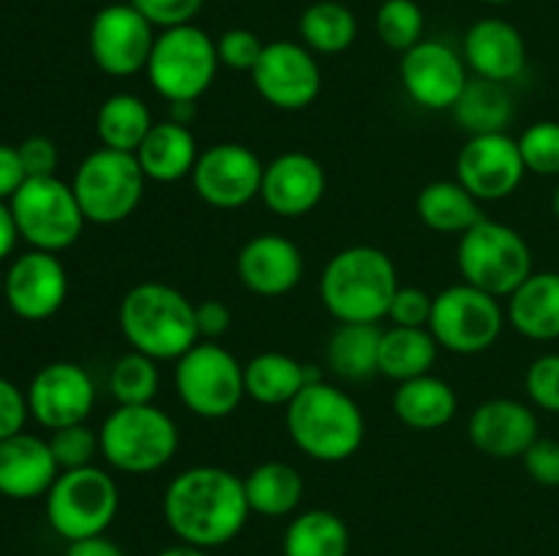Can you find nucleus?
<instances>
[{
    "mask_svg": "<svg viewBox=\"0 0 559 556\" xmlns=\"http://www.w3.org/2000/svg\"><path fill=\"white\" fill-rule=\"evenodd\" d=\"M162 512L178 543L205 551L233 543L251 516L243 478L213 463L175 474L164 491Z\"/></svg>",
    "mask_w": 559,
    "mask_h": 556,
    "instance_id": "nucleus-1",
    "label": "nucleus"
},
{
    "mask_svg": "<svg viewBox=\"0 0 559 556\" xmlns=\"http://www.w3.org/2000/svg\"><path fill=\"white\" fill-rule=\"evenodd\" d=\"M284 420L295 447L320 463L347 461L366 439V418L358 401L325 379L306 385L287 403Z\"/></svg>",
    "mask_w": 559,
    "mask_h": 556,
    "instance_id": "nucleus-2",
    "label": "nucleus"
},
{
    "mask_svg": "<svg viewBox=\"0 0 559 556\" xmlns=\"http://www.w3.org/2000/svg\"><path fill=\"white\" fill-rule=\"evenodd\" d=\"M399 289V273L391 256L374 245H349L328 259L320 276V298L338 322L377 325Z\"/></svg>",
    "mask_w": 559,
    "mask_h": 556,
    "instance_id": "nucleus-3",
    "label": "nucleus"
},
{
    "mask_svg": "<svg viewBox=\"0 0 559 556\" xmlns=\"http://www.w3.org/2000/svg\"><path fill=\"white\" fill-rule=\"evenodd\" d=\"M118 325L134 352L158 360H178L197 341L194 303L164 281H142L123 294Z\"/></svg>",
    "mask_w": 559,
    "mask_h": 556,
    "instance_id": "nucleus-4",
    "label": "nucleus"
},
{
    "mask_svg": "<svg viewBox=\"0 0 559 556\" xmlns=\"http://www.w3.org/2000/svg\"><path fill=\"white\" fill-rule=\"evenodd\" d=\"M102 456L118 472L151 474L178 452V425L156 403L115 407L98 428Z\"/></svg>",
    "mask_w": 559,
    "mask_h": 556,
    "instance_id": "nucleus-5",
    "label": "nucleus"
},
{
    "mask_svg": "<svg viewBox=\"0 0 559 556\" xmlns=\"http://www.w3.org/2000/svg\"><path fill=\"white\" fill-rule=\"evenodd\" d=\"M459 273L491 298H511L533 276V251L513 227L480 218L459 238Z\"/></svg>",
    "mask_w": 559,
    "mask_h": 556,
    "instance_id": "nucleus-6",
    "label": "nucleus"
},
{
    "mask_svg": "<svg viewBox=\"0 0 559 556\" xmlns=\"http://www.w3.org/2000/svg\"><path fill=\"white\" fill-rule=\"evenodd\" d=\"M216 41L194 22L167 27L156 36L145 71L153 90L167 104L200 101L218 71Z\"/></svg>",
    "mask_w": 559,
    "mask_h": 556,
    "instance_id": "nucleus-7",
    "label": "nucleus"
},
{
    "mask_svg": "<svg viewBox=\"0 0 559 556\" xmlns=\"http://www.w3.org/2000/svg\"><path fill=\"white\" fill-rule=\"evenodd\" d=\"M145 183L147 178L134 153L98 147L82 158L71 189H74L85 221L112 227L134 216L145 194Z\"/></svg>",
    "mask_w": 559,
    "mask_h": 556,
    "instance_id": "nucleus-8",
    "label": "nucleus"
},
{
    "mask_svg": "<svg viewBox=\"0 0 559 556\" xmlns=\"http://www.w3.org/2000/svg\"><path fill=\"white\" fill-rule=\"evenodd\" d=\"M47 521L58 537L85 540L112 527L120 507V491L112 474L98 467L66 469L47 491Z\"/></svg>",
    "mask_w": 559,
    "mask_h": 556,
    "instance_id": "nucleus-9",
    "label": "nucleus"
},
{
    "mask_svg": "<svg viewBox=\"0 0 559 556\" xmlns=\"http://www.w3.org/2000/svg\"><path fill=\"white\" fill-rule=\"evenodd\" d=\"M175 390L180 403L202 420H224L246 398L243 365L216 341H197L175 360Z\"/></svg>",
    "mask_w": 559,
    "mask_h": 556,
    "instance_id": "nucleus-10",
    "label": "nucleus"
},
{
    "mask_svg": "<svg viewBox=\"0 0 559 556\" xmlns=\"http://www.w3.org/2000/svg\"><path fill=\"white\" fill-rule=\"evenodd\" d=\"M16 232L36 251L71 249L80 240L85 216L76 202L71 183H63L58 174L52 178H27L9 200Z\"/></svg>",
    "mask_w": 559,
    "mask_h": 556,
    "instance_id": "nucleus-11",
    "label": "nucleus"
},
{
    "mask_svg": "<svg viewBox=\"0 0 559 556\" xmlns=\"http://www.w3.org/2000/svg\"><path fill=\"white\" fill-rule=\"evenodd\" d=\"M506 322L500 300L462 281L435 294L429 333L448 352L478 354L495 347Z\"/></svg>",
    "mask_w": 559,
    "mask_h": 556,
    "instance_id": "nucleus-12",
    "label": "nucleus"
},
{
    "mask_svg": "<svg viewBox=\"0 0 559 556\" xmlns=\"http://www.w3.org/2000/svg\"><path fill=\"white\" fill-rule=\"evenodd\" d=\"M254 90L282 112L311 107L322 90V71L314 52L298 41L265 44L254 71Z\"/></svg>",
    "mask_w": 559,
    "mask_h": 556,
    "instance_id": "nucleus-13",
    "label": "nucleus"
},
{
    "mask_svg": "<svg viewBox=\"0 0 559 556\" xmlns=\"http://www.w3.org/2000/svg\"><path fill=\"white\" fill-rule=\"evenodd\" d=\"M262 174L265 164L251 147L238 142H218L200 153L191 169V183L205 205L235 210L260 196Z\"/></svg>",
    "mask_w": 559,
    "mask_h": 556,
    "instance_id": "nucleus-14",
    "label": "nucleus"
},
{
    "mask_svg": "<svg viewBox=\"0 0 559 556\" xmlns=\"http://www.w3.org/2000/svg\"><path fill=\"white\" fill-rule=\"evenodd\" d=\"M153 41V25L131 3L104 5L87 31L93 63L109 76H134L145 71Z\"/></svg>",
    "mask_w": 559,
    "mask_h": 556,
    "instance_id": "nucleus-15",
    "label": "nucleus"
},
{
    "mask_svg": "<svg viewBox=\"0 0 559 556\" xmlns=\"http://www.w3.org/2000/svg\"><path fill=\"white\" fill-rule=\"evenodd\" d=\"M402 87L418 107L445 112L462 96L469 82L467 63L456 49L437 38H424L402 55L399 63Z\"/></svg>",
    "mask_w": 559,
    "mask_h": 556,
    "instance_id": "nucleus-16",
    "label": "nucleus"
},
{
    "mask_svg": "<svg viewBox=\"0 0 559 556\" xmlns=\"http://www.w3.org/2000/svg\"><path fill=\"white\" fill-rule=\"evenodd\" d=\"M527 167L522 161L519 140L502 134L469 136L456 158V180L478 202H497L522 185Z\"/></svg>",
    "mask_w": 559,
    "mask_h": 556,
    "instance_id": "nucleus-17",
    "label": "nucleus"
},
{
    "mask_svg": "<svg viewBox=\"0 0 559 556\" xmlns=\"http://www.w3.org/2000/svg\"><path fill=\"white\" fill-rule=\"evenodd\" d=\"M31 418L47 431L85 423L96 407V385L80 363L55 360L36 371L27 387Z\"/></svg>",
    "mask_w": 559,
    "mask_h": 556,
    "instance_id": "nucleus-18",
    "label": "nucleus"
},
{
    "mask_svg": "<svg viewBox=\"0 0 559 556\" xmlns=\"http://www.w3.org/2000/svg\"><path fill=\"white\" fill-rule=\"evenodd\" d=\"M69 294V276L58 254L27 251L11 262L3 278V298L9 309L25 322H44L60 311Z\"/></svg>",
    "mask_w": 559,
    "mask_h": 556,
    "instance_id": "nucleus-19",
    "label": "nucleus"
},
{
    "mask_svg": "<svg viewBox=\"0 0 559 556\" xmlns=\"http://www.w3.org/2000/svg\"><path fill=\"white\" fill-rule=\"evenodd\" d=\"M328 189L325 169L304 150H287L265 164L260 196L271 213L282 218H300L314 210Z\"/></svg>",
    "mask_w": 559,
    "mask_h": 556,
    "instance_id": "nucleus-20",
    "label": "nucleus"
},
{
    "mask_svg": "<svg viewBox=\"0 0 559 556\" xmlns=\"http://www.w3.org/2000/svg\"><path fill=\"white\" fill-rule=\"evenodd\" d=\"M467 434L484 456L511 461L538 439V418L516 398H489L469 414Z\"/></svg>",
    "mask_w": 559,
    "mask_h": 556,
    "instance_id": "nucleus-21",
    "label": "nucleus"
},
{
    "mask_svg": "<svg viewBox=\"0 0 559 556\" xmlns=\"http://www.w3.org/2000/svg\"><path fill=\"white\" fill-rule=\"evenodd\" d=\"M304 254L289 238L262 232L246 240L238 254V278L260 298H282L304 278Z\"/></svg>",
    "mask_w": 559,
    "mask_h": 556,
    "instance_id": "nucleus-22",
    "label": "nucleus"
},
{
    "mask_svg": "<svg viewBox=\"0 0 559 556\" xmlns=\"http://www.w3.org/2000/svg\"><path fill=\"white\" fill-rule=\"evenodd\" d=\"M464 63L480 80L508 85L519 80L527 65V44L508 20L486 16L475 22L464 36Z\"/></svg>",
    "mask_w": 559,
    "mask_h": 556,
    "instance_id": "nucleus-23",
    "label": "nucleus"
},
{
    "mask_svg": "<svg viewBox=\"0 0 559 556\" xmlns=\"http://www.w3.org/2000/svg\"><path fill=\"white\" fill-rule=\"evenodd\" d=\"M60 467L49 439L33 434H14L0 442V494L25 501L47 496L58 480Z\"/></svg>",
    "mask_w": 559,
    "mask_h": 556,
    "instance_id": "nucleus-24",
    "label": "nucleus"
},
{
    "mask_svg": "<svg viewBox=\"0 0 559 556\" xmlns=\"http://www.w3.org/2000/svg\"><path fill=\"white\" fill-rule=\"evenodd\" d=\"M134 156L147 180H153V183H178V180L191 178V169L200 158V147H197L189 125L162 120V123H153V129L147 131Z\"/></svg>",
    "mask_w": 559,
    "mask_h": 556,
    "instance_id": "nucleus-25",
    "label": "nucleus"
},
{
    "mask_svg": "<svg viewBox=\"0 0 559 556\" xmlns=\"http://www.w3.org/2000/svg\"><path fill=\"white\" fill-rule=\"evenodd\" d=\"M506 319L533 341L559 338V273H533L508 298Z\"/></svg>",
    "mask_w": 559,
    "mask_h": 556,
    "instance_id": "nucleus-26",
    "label": "nucleus"
},
{
    "mask_svg": "<svg viewBox=\"0 0 559 556\" xmlns=\"http://www.w3.org/2000/svg\"><path fill=\"white\" fill-rule=\"evenodd\" d=\"M456 390L435 374L399 382L393 392V412L407 428L437 431L456 418Z\"/></svg>",
    "mask_w": 559,
    "mask_h": 556,
    "instance_id": "nucleus-27",
    "label": "nucleus"
},
{
    "mask_svg": "<svg viewBox=\"0 0 559 556\" xmlns=\"http://www.w3.org/2000/svg\"><path fill=\"white\" fill-rule=\"evenodd\" d=\"M249 510L262 518H287L304 501V474L287 461H262L243 478Z\"/></svg>",
    "mask_w": 559,
    "mask_h": 556,
    "instance_id": "nucleus-28",
    "label": "nucleus"
},
{
    "mask_svg": "<svg viewBox=\"0 0 559 556\" xmlns=\"http://www.w3.org/2000/svg\"><path fill=\"white\" fill-rule=\"evenodd\" d=\"M380 325H364V322H338L328 341L325 360L328 368L347 382H364L380 374Z\"/></svg>",
    "mask_w": 559,
    "mask_h": 556,
    "instance_id": "nucleus-29",
    "label": "nucleus"
},
{
    "mask_svg": "<svg viewBox=\"0 0 559 556\" xmlns=\"http://www.w3.org/2000/svg\"><path fill=\"white\" fill-rule=\"evenodd\" d=\"M246 396L262 407H287L309 382L306 363L284 352H260L243 365Z\"/></svg>",
    "mask_w": 559,
    "mask_h": 556,
    "instance_id": "nucleus-30",
    "label": "nucleus"
},
{
    "mask_svg": "<svg viewBox=\"0 0 559 556\" xmlns=\"http://www.w3.org/2000/svg\"><path fill=\"white\" fill-rule=\"evenodd\" d=\"M451 112L469 136L502 134L513 120V96L502 82L475 76L464 85Z\"/></svg>",
    "mask_w": 559,
    "mask_h": 556,
    "instance_id": "nucleus-31",
    "label": "nucleus"
},
{
    "mask_svg": "<svg viewBox=\"0 0 559 556\" xmlns=\"http://www.w3.org/2000/svg\"><path fill=\"white\" fill-rule=\"evenodd\" d=\"M418 216L435 232L462 238L469 227L484 218V213H480V202L459 180H435L420 189Z\"/></svg>",
    "mask_w": 559,
    "mask_h": 556,
    "instance_id": "nucleus-32",
    "label": "nucleus"
},
{
    "mask_svg": "<svg viewBox=\"0 0 559 556\" xmlns=\"http://www.w3.org/2000/svg\"><path fill=\"white\" fill-rule=\"evenodd\" d=\"M284 556H349V529L331 510H304L289 521L282 540Z\"/></svg>",
    "mask_w": 559,
    "mask_h": 556,
    "instance_id": "nucleus-33",
    "label": "nucleus"
},
{
    "mask_svg": "<svg viewBox=\"0 0 559 556\" xmlns=\"http://www.w3.org/2000/svg\"><path fill=\"white\" fill-rule=\"evenodd\" d=\"M440 343L429 327H396L382 330L380 341V374L393 382H407L415 376L431 374Z\"/></svg>",
    "mask_w": 559,
    "mask_h": 556,
    "instance_id": "nucleus-34",
    "label": "nucleus"
},
{
    "mask_svg": "<svg viewBox=\"0 0 559 556\" xmlns=\"http://www.w3.org/2000/svg\"><path fill=\"white\" fill-rule=\"evenodd\" d=\"M151 129V109L134 93H115V96L104 98L96 112L98 142L109 150L136 153Z\"/></svg>",
    "mask_w": 559,
    "mask_h": 556,
    "instance_id": "nucleus-35",
    "label": "nucleus"
},
{
    "mask_svg": "<svg viewBox=\"0 0 559 556\" xmlns=\"http://www.w3.org/2000/svg\"><path fill=\"white\" fill-rule=\"evenodd\" d=\"M298 31L311 52L338 55L358 38V20L338 0H317L300 14Z\"/></svg>",
    "mask_w": 559,
    "mask_h": 556,
    "instance_id": "nucleus-36",
    "label": "nucleus"
},
{
    "mask_svg": "<svg viewBox=\"0 0 559 556\" xmlns=\"http://www.w3.org/2000/svg\"><path fill=\"white\" fill-rule=\"evenodd\" d=\"M162 387L158 360L142 352H126L109 368V392L118 407H134V403H153Z\"/></svg>",
    "mask_w": 559,
    "mask_h": 556,
    "instance_id": "nucleus-37",
    "label": "nucleus"
},
{
    "mask_svg": "<svg viewBox=\"0 0 559 556\" xmlns=\"http://www.w3.org/2000/svg\"><path fill=\"white\" fill-rule=\"evenodd\" d=\"M374 25L380 41L402 55L418 41H424V11L415 0H385L377 9Z\"/></svg>",
    "mask_w": 559,
    "mask_h": 556,
    "instance_id": "nucleus-38",
    "label": "nucleus"
},
{
    "mask_svg": "<svg viewBox=\"0 0 559 556\" xmlns=\"http://www.w3.org/2000/svg\"><path fill=\"white\" fill-rule=\"evenodd\" d=\"M519 150L527 172L540 178L559 174V123L557 120H538L527 125L519 136Z\"/></svg>",
    "mask_w": 559,
    "mask_h": 556,
    "instance_id": "nucleus-39",
    "label": "nucleus"
},
{
    "mask_svg": "<svg viewBox=\"0 0 559 556\" xmlns=\"http://www.w3.org/2000/svg\"><path fill=\"white\" fill-rule=\"evenodd\" d=\"M49 447H52L60 472H66V469L91 467L93 458L102 452V439H98V431L87 428L85 423H76L52 431Z\"/></svg>",
    "mask_w": 559,
    "mask_h": 556,
    "instance_id": "nucleus-40",
    "label": "nucleus"
},
{
    "mask_svg": "<svg viewBox=\"0 0 559 556\" xmlns=\"http://www.w3.org/2000/svg\"><path fill=\"white\" fill-rule=\"evenodd\" d=\"M530 401L544 412L559 414V352L540 354L530 363L527 376H524Z\"/></svg>",
    "mask_w": 559,
    "mask_h": 556,
    "instance_id": "nucleus-41",
    "label": "nucleus"
},
{
    "mask_svg": "<svg viewBox=\"0 0 559 556\" xmlns=\"http://www.w3.org/2000/svg\"><path fill=\"white\" fill-rule=\"evenodd\" d=\"M262 49L265 44L260 41L254 31L249 27H229L218 36L216 41V52H218V63L227 65L233 71H254L257 60H260Z\"/></svg>",
    "mask_w": 559,
    "mask_h": 556,
    "instance_id": "nucleus-42",
    "label": "nucleus"
},
{
    "mask_svg": "<svg viewBox=\"0 0 559 556\" xmlns=\"http://www.w3.org/2000/svg\"><path fill=\"white\" fill-rule=\"evenodd\" d=\"M435 298L420 287H399L388 309V319L396 327H429Z\"/></svg>",
    "mask_w": 559,
    "mask_h": 556,
    "instance_id": "nucleus-43",
    "label": "nucleus"
},
{
    "mask_svg": "<svg viewBox=\"0 0 559 556\" xmlns=\"http://www.w3.org/2000/svg\"><path fill=\"white\" fill-rule=\"evenodd\" d=\"M153 27H178L189 25L200 9L205 5V0H129Z\"/></svg>",
    "mask_w": 559,
    "mask_h": 556,
    "instance_id": "nucleus-44",
    "label": "nucleus"
},
{
    "mask_svg": "<svg viewBox=\"0 0 559 556\" xmlns=\"http://www.w3.org/2000/svg\"><path fill=\"white\" fill-rule=\"evenodd\" d=\"M530 478L546 488H559V439L538 436L522 456Z\"/></svg>",
    "mask_w": 559,
    "mask_h": 556,
    "instance_id": "nucleus-45",
    "label": "nucleus"
},
{
    "mask_svg": "<svg viewBox=\"0 0 559 556\" xmlns=\"http://www.w3.org/2000/svg\"><path fill=\"white\" fill-rule=\"evenodd\" d=\"M27 414H31L27 392H22L14 382L0 376V442L14 434H22L27 423Z\"/></svg>",
    "mask_w": 559,
    "mask_h": 556,
    "instance_id": "nucleus-46",
    "label": "nucleus"
},
{
    "mask_svg": "<svg viewBox=\"0 0 559 556\" xmlns=\"http://www.w3.org/2000/svg\"><path fill=\"white\" fill-rule=\"evenodd\" d=\"M16 150H20L22 167H25L27 178H52L55 169H58V145H55L49 136H27Z\"/></svg>",
    "mask_w": 559,
    "mask_h": 556,
    "instance_id": "nucleus-47",
    "label": "nucleus"
},
{
    "mask_svg": "<svg viewBox=\"0 0 559 556\" xmlns=\"http://www.w3.org/2000/svg\"><path fill=\"white\" fill-rule=\"evenodd\" d=\"M194 319L200 341H218L229 330L233 314H229L222 300H202V303L194 305Z\"/></svg>",
    "mask_w": 559,
    "mask_h": 556,
    "instance_id": "nucleus-48",
    "label": "nucleus"
},
{
    "mask_svg": "<svg viewBox=\"0 0 559 556\" xmlns=\"http://www.w3.org/2000/svg\"><path fill=\"white\" fill-rule=\"evenodd\" d=\"M25 180L27 174L22 167L20 150L11 145H0V202H9Z\"/></svg>",
    "mask_w": 559,
    "mask_h": 556,
    "instance_id": "nucleus-49",
    "label": "nucleus"
},
{
    "mask_svg": "<svg viewBox=\"0 0 559 556\" xmlns=\"http://www.w3.org/2000/svg\"><path fill=\"white\" fill-rule=\"evenodd\" d=\"M66 556H126L115 540H109L107 534H96V537L74 540L66 548Z\"/></svg>",
    "mask_w": 559,
    "mask_h": 556,
    "instance_id": "nucleus-50",
    "label": "nucleus"
},
{
    "mask_svg": "<svg viewBox=\"0 0 559 556\" xmlns=\"http://www.w3.org/2000/svg\"><path fill=\"white\" fill-rule=\"evenodd\" d=\"M20 232H16L14 216H11V207L5 202H0V262L14 251Z\"/></svg>",
    "mask_w": 559,
    "mask_h": 556,
    "instance_id": "nucleus-51",
    "label": "nucleus"
},
{
    "mask_svg": "<svg viewBox=\"0 0 559 556\" xmlns=\"http://www.w3.org/2000/svg\"><path fill=\"white\" fill-rule=\"evenodd\" d=\"M156 556H211V551L197 548V545H189V543H175L158 551Z\"/></svg>",
    "mask_w": 559,
    "mask_h": 556,
    "instance_id": "nucleus-52",
    "label": "nucleus"
},
{
    "mask_svg": "<svg viewBox=\"0 0 559 556\" xmlns=\"http://www.w3.org/2000/svg\"><path fill=\"white\" fill-rule=\"evenodd\" d=\"M551 210H555V216L559 218V185L555 189V196H551Z\"/></svg>",
    "mask_w": 559,
    "mask_h": 556,
    "instance_id": "nucleus-53",
    "label": "nucleus"
},
{
    "mask_svg": "<svg viewBox=\"0 0 559 556\" xmlns=\"http://www.w3.org/2000/svg\"><path fill=\"white\" fill-rule=\"evenodd\" d=\"M484 3H495V5H502V3H513V0H484Z\"/></svg>",
    "mask_w": 559,
    "mask_h": 556,
    "instance_id": "nucleus-54",
    "label": "nucleus"
},
{
    "mask_svg": "<svg viewBox=\"0 0 559 556\" xmlns=\"http://www.w3.org/2000/svg\"><path fill=\"white\" fill-rule=\"evenodd\" d=\"M3 278H5V276H3V273H0V292H3Z\"/></svg>",
    "mask_w": 559,
    "mask_h": 556,
    "instance_id": "nucleus-55",
    "label": "nucleus"
}]
</instances>
